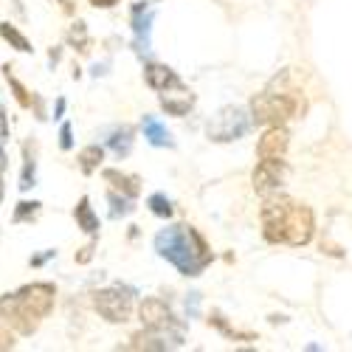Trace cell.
I'll return each instance as SVG.
<instances>
[{
	"mask_svg": "<svg viewBox=\"0 0 352 352\" xmlns=\"http://www.w3.org/2000/svg\"><path fill=\"white\" fill-rule=\"evenodd\" d=\"M155 251L169 259L184 276H197L212 262L206 240L192 226H169L155 237Z\"/></svg>",
	"mask_w": 352,
	"mask_h": 352,
	"instance_id": "1",
	"label": "cell"
},
{
	"mask_svg": "<svg viewBox=\"0 0 352 352\" xmlns=\"http://www.w3.org/2000/svg\"><path fill=\"white\" fill-rule=\"evenodd\" d=\"M302 102L293 96V94H256L251 99V122L262 124V127H274V124H285L287 119L299 113Z\"/></svg>",
	"mask_w": 352,
	"mask_h": 352,
	"instance_id": "2",
	"label": "cell"
},
{
	"mask_svg": "<svg viewBox=\"0 0 352 352\" xmlns=\"http://www.w3.org/2000/svg\"><path fill=\"white\" fill-rule=\"evenodd\" d=\"M313 231H316V223H313L310 206H302V203L290 200L285 220H282V243H287L293 248H302L313 240Z\"/></svg>",
	"mask_w": 352,
	"mask_h": 352,
	"instance_id": "3",
	"label": "cell"
},
{
	"mask_svg": "<svg viewBox=\"0 0 352 352\" xmlns=\"http://www.w3.org/2000/svg\"><path fill=\"white\" fill-rule=\"evenodd\" d=\"M94 307L110 324H124L133 316V296L122 287H104V290H96Z\"/></svg>",
	"mask_w": 352,
	"mask_h": 352,
	"instance_id": "4",
	"label": "cell"
},
{
	"mask_svg": "<svg viewBox=\"0 0 352 352\" xmlns=\"http://www.w3.org/2000/svg\"><path fill=\"white\" fill-rule=\"evenodd\" d=\"M251 127V116L243 110V107H223L217 116H214V122L209 124V138L212 141H237L248 133Z\"/></svg>",
	"mask_w": 352,
	"mask_h": 352,
	"instance_id": "5",
	"label": "cell"
},
{
	"mask_svg": "<svg viewBox=\"0 0 352 352\" xmlns=\"http://www.w3.org/2000/svg\"><path fill=\"white\" fill-rule=\"evenodd\" d=\"M17 299H20V305H23L28 313H32V316L40 321V318H45V316L54 310L56 290H54V285H48V282H34V285L20 287Z\"/></svg>",
	"mask_w": 352,
	"mask_h": 352,
	"instance_id": "6",
	"label": "cell"
},
{
	"mask_svg": "<svg viewBox=\"0 0 352 352\" xmlns=\"http://www.w3.org/2000/svg\"><path fill=\"white\" fill-rule=\"evenodd\" d=\"M0 318H3L6 324H9L14 333H20V336H32V333L37 330V318L20 305L17 293H14V296H12V293L0 296Z\"/></svg>",
	"mask_w": 352,
	"mask_h": 352,
	"instance_id": "7",
	"label": "cell"
},
{
	"mask_svg": "<svg viewBox=\"0 0 352 352\" xmlns=\"http://www.w3.org/2000/svg\"><path fill=\"white\" fill-rule=\"evenodd\" d=\"M285 178V161L282 158H262L251 175V181H254V192L259 195H271L279 189Z\"/></svg>",
	"mask_w": 352,
	"mask_h": 352,
	"instance_id": "8",
	"label": "cell"
},
{
	"mask_svg": "<svg viewBox=\"0 0 352 352\" xmlns=\"http://www.w3.org/2000/svg\"><path fill=\"white\" fill-rule=\"evenodd\" d=\"M290 206L287 197H268L262 206V231H265L268 243H282V220Z\"/></svg>",
	"mask_w": 352,
	"mask_h": 352,
	"instance_id": "9",
	"label": "cell"
},
{
	"mask_svg": "<svg viewBox=\"0 0 352 352\" xmlns=\"http://www.w3.org/2000/svg\"><path fill=\"white\" fill-rule=\"evenodd\" d=\"M287 144H290V135L282 124H274L265 130V135L259 138L256 144V155L259 158H285L287 153Z\"/></svg>",
	"mask_w": 352,
	"mask_h": 352,
	"instance_id": "10",
	"label": "cell"
},
{
	"mask_svg": "<svg viewBox=\"0 0 352 352\" xmlns=\"http://www.w3.org/2000/svg\"><path fill=\"white\" fill-rule=\"evenodd\" d=\"M138 318L146 330H166L172 324V313L161 299H144L138 307Z\"/></svg>",
	"mask_w": 352,
	"mask_h": 352,
	"instance_id": "11",
	"label": "cell"
},
{
	"mask_svg": "<svg viewBox=\"0 0 352 352\" xmlns=\"http://www.w3.org/2000/svg\"><path fill=\"white\" fill-rule=\"evenodd\" d=\"M144 79H146V85H150L153 91H169V87H181L178 74H175L172 68H166V65H158V63L144 68Z\"/></svg>",
	"mask_w": 352,
	"mask_h": 352,
	"instance_id": "12",
	"label": "cell"
},
{
	"mask_svg": "<svg viewBox=\"0 0 352 352\" xmlns=\"http://www.w3.org/2000/svg\"><path fill=\"white\" fill-rule=\"evenodd\" d=\"M195 104V96L189 91H184V87H178V94H166L161 91V107L172 116H186L189 107Z\"/></svg>",
	"mask_w": 352,
	"mask_h": 352,
	"instance_id": "13",
	"label": "cell"
},
{
	"mask_svg": "<svg viewBox=\"0 0 352 352\" xmlns=\"http://www.w3.org/2000/svg\"><path fill=\"white\" fill-rule=\"evenodd\" d=\"M104 181H107L113 189H119L124 197H135V195L141 192L138 181H135V178H130V175H122L119 169H104Z\"/></svg>",
	"mask_w": 352,
	"mask_h": 352,
	"instance_id": "14",
	"label": "cell"
},
{
	"mask_svg": "<svg viewBox=\"0 0 352 352\" xmlns=\"http://www.w3.org/2000/svg\"><path fill=\"white\" fill-rule=\"evenodd\" d=\"M144 138L150 141L153 146H172L169 130L158 119H153V116H146V119H144Z\"/></svg>",
	"mask_w": 352,
	"mask_h": 352,
	"instance_id": "15",
	"label": "cell"
},
{
	"mask_svg": "<svg viewBox=\"0 0 352 352\" xmlns=\"http://www.w3.org/2000/svg\"><path fill=\"white\" fill-rule=\"evenodd\" d=\"M76 223H79V228L82 231H87V234H96L99 231V217H96V212L91 209V200L87 197H82L79 203H76Z\"/></svg>",
	"mask_w": 352,
	"mask_h": 352,
	"instance_id": "16",
	"label": "cell"
},
{
	"mask_svg": "<svg viewBox=\"0 0 352 352\" xmlns=\"http://www.w3.org/2000/svg\"><path fill=\"white\" fill-rule=\"evenodd\" d=\"M102 161H104V150H102V146H96V144L85 146V150L79 153V166H82V172H85V175L96 172Z\"/></svg>",
	"mask_w": 352,
	"mask_h": 352,
	"instance_id": "17",
	"label": "cell"
},
{
	"mask_svg": "<svg viewBox=\"0 0 352 352\" xmlns=\"http://www.w3.org/2000/svg\"><path fill=\"white\" fill-rule=\"evenodd\" d=\"M133 349H166V338L161 336V330H146V333H138L133 336Z\"/></svg>",
	"mask_w": 352,
	"mask_h": 352,
	"instance_id": "18",
	"label": "cell"
},
{
	"mask_svg": "<svg viewBox=\"0 0 352 352\" xmlns=\"http://www.w3.org/2000/svg\"><path fill=\"white\" fill-rule=\"evenodd\" d=\"M0 37H3V40H6L12 48H17V51H32V43H28L12 23H3V25H0Z\"/></svg>",
	"mask_w": 352,
	"mask_h": 352,
	"instance_id": "19",
	"label": "cell"
},
{
	"mask_svg": "<svg viewBox=\"0 0 352 352\" xmlns=\"http://www.w3.org/2000/svg\"><path fill=\"white\" fill-rule=\"evenodd\" d=\"M130 146H133V130H116L113 135H110V150L116 153V155H127L130 153Z\"/></svg>",
	"mask_w": 352,
	"mask_h": 352,
	"instance_id": "20",
	"label": "cell"
},
{
	"mask_svg": "<svg viewBox=\"0 0 352 352\" xmlns=\"http://www.w3.org/2000/svg\"><path fill=\"white\" fill-rule=\"evenodd\" d=\"M150 212L158 217H172V200L166 195H153L150 197Z\"/></svg>",
	"mask_w": 352,
	"mask_h": 352,
	"instance_id": "21",
	"label": "cell"
},
{
	"mask_svg": "<svg viewBox=\"0 0 352 352\" xmlns=\"http://www.w3.org/2000/svg\"><path fill=\"white\" fill-rule=\"evenodd\" d=\"M110 203H113V217H127L130 212H133V203H130V197H119V195H116V192H110Z\"/></svg>",
	"mask_w": 352,
	"mask_h": 352,
	"instance_id": "22",
	"label": "cell"
},
{
	"mask_svg": "<svg viewBox=\"0 0 352 352\" xmlns=\"http://www.w3.org/2000/svg\"><path fill=\"white\" fill-rule=\"evenodd\" d=\"M150 23H153V12H146L144 20L135 12V37H138V45L144 43V48H146V37H150Z\"/></svg>",
	"mask_w": 352,
	"mask_h": 352,
	"instance_id": "23",
	"label": "cell"
},
{
	"mask_svg": "<svg viewBox=\"0 0 352 352\" xmlns=\"http://www.w3.org/2000/svg\"><path fill=\"white\" fill-rule=\"evenodd\" d=\"M68 43L76 45L79 51H85V45H87V28H85V23H76L71 28V32H68Z\"/></svg>",
	"mask_w": 352,
	"mask_h": 352,
	"instance_id": "24",
	"label": "cell"
},
{
	"mask_svg": "<svg viewBox=\"0 0 352 352\" xmlns=\"http://www.w3.org/2000/svg\"><path fill=\"white\" fill-rule=\"evenodd\" d=\"M6 82L12 85V91H14L17 102H20L23 107H32V96H28V91H25V87H23V85H20V82H17V79H14L12 74H9V68H6Z\"/></svg>",
	"mask_w": 352,
	"mask_h": 352,
	"instance_id": "25",
	"label": "cell"
},
{
	"mask_svg": "<svg viewBox=\"0 0 352 352\" xmlns=\"http://www.w3.org/2000/svg\"><path fill=\"white\" fill-rule=\"evenodd\" d=\"M37 212H40V203H20V209H17V214H14V220L17 223H23V220H32V217H37Z\"/></svg>",
	"mask_w": 352,
	"mask_h": 352,
	"instance_id": "26",
	"label": "cell"
},
{
	"mask_svg": "<svg viewBox=\"0 0 352 352\" xmlns=\"http://www.w3.org/2000/svg\"><path fill=\"white\" fill-rule=\"evenodd\" d=\"M28 186H34V161L25 155V166L20 175V189H28Z\"/></svg>",
	"mask_w": 352,
	"mask_h": 352,
	"instance_id": "27",
	"label": "cell"
},
{
	"mask_svg": "<svg viewBox=\"0 0 352 352\" xmlns=\"http://www.w3.org/2000/svg\"><path fill=\"white\" fill-rule=\"evenodd\" d=\"M14 346V336H12V327L0 318V349H12Z\"/></svg>",
	"mask_w": 352,
	"mask_h": 352,
	"instance_id": "28",
	"label": "cell"
},
{
	"mask_svg": "<svg viewBox=\"0 0 352 352\" xmlns=\"http://www.w3.org/2000/svg\"><path fill=\"white\" fill-rule=\"evenodd\" d=\"M9 138V116L3 110V104H0V144H3Z\"/></svg>",
	"mask_w": 352,
	"mask_h": 352,
	"instance_id": "29",
	"label": "cell"
},
{
	"mask_svg": "<svg viewBox=\"0 0 352 352\" xmlns=\"http://www.w3.org/2000/svg\"><path fill=\"white\" fill-rule=\"evenodd\" d=\"M60 146H63V150H71V146H74V138H71V124H63V130H60Z\"/></svg>",
	"mask_w": 352,
	"mask_h": 352,
	"instance_id": "30",
	"label": "cell"
},
{
	"mask_svg": "<svg viewBox=\"0 0 352 352\" xmlns=\"http://www.w3.org/2000/svg\"><path fill=\"white\" fill-rule=\"evenodd\" d=\"M91 256H94V245H87V248H82V254L76 256V262H82V265H85V262H91Z\"/></svg>",
	"mask_w": 352,
	"mask_h": 352,
	"instance_id": "31",
	"label": "cell"
},
{
	"mask_svg": "<svg viewBox=\"0 0 352 352\" xmlns=\"http://www.w3.org/2000/svg\"><path fill=\"white\" fill-rule=\"evenodd\" d=\"M94 6H99V9H110V6H116L119 3V0H91Z\"/></svg>",
	"mask_w": 352,
	"mask_h": 352,
	"instance_id": "32",
	"label": "cell"
},
{
	"mask_svg": "<svg viewBox=\"0 0 352 352\" xmlns=\"http://www.w3.org/2000/svg\"><path fill=\"white\" fill-rule=\"evenodd\" d=\"M6 166H9V158H6V153H3V146H0V175L6 172Z\"/></svg>",
	"mask_w": 352,
	"mask_h": 352,
	"instance_id": "33",
	"label": "cell"
},
{
	"mask_svg": "<svg viewBox=\"0 0 352 352\" xmlns=\"http://www.w3.org/2000/svg\"><path fill=\"white\" fill-rule=\"evenodd\" d=\"M0 200H3V181H0Z\"/></svg>",
	"mask_w": 352,
	"mask_h": 352,
	"instance_id": "34",
	"label": "cell"
}]
</instances>
